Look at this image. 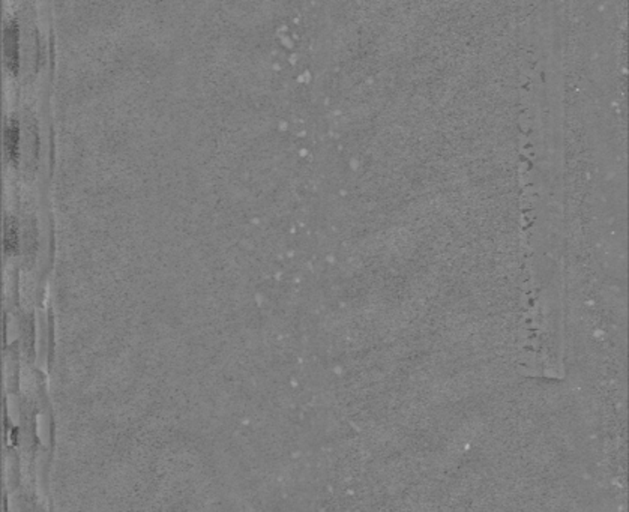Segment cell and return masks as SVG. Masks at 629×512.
<instances>
[{
	"instance_id": "obj_1",
	"label": "cell",
	"mask_w": 629,
	"mask_h": 512,
	"mask_svg": "<svg viewBox=\"0 0 629 512\" xmlns=\"http://www.w3.org/2000/svg\"><path fill=\"white\" fill-rule=\"evenodd\" d=\"M5 245L8 251H15L18 247V240H17V230L15 225L8 221L6 223V236H5Z\"/></svg>"
}]
</instances>
